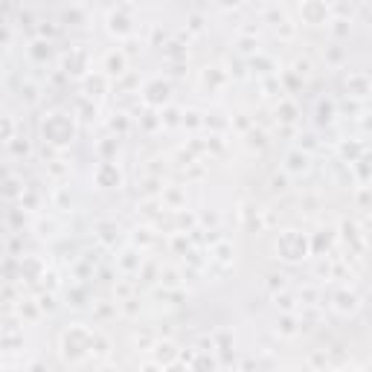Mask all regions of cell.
Masks as SVG:
<instances>
[{"label": "cell", "mask_w": 372, "mask_h": 372, "mask_svg": "<svg viewBox=\"0 0 372 372\" xmlns=\"http://www.w3.org/2000/svg\"><path fill=\"white\" fill-rule=\"evenodd\" d=\"M41 134H44V140H47L50 145L64 148V145H70L73 140H76V123H73V116H70V114L53 111V114L44 116Z\"/></svg>", "instance_id": "6da1fadb"}, {"label": "cell", "mask_w": 372, "mask_h": 372, "mask_svg": "<svg viewBox=\"0 0 372 372\" xmlns=\"http://www.w3.org/2000/svg\"><path fill=\"white\" fill-rule=\"evenodd\" d=\"M94 332L87 326H70L62 335V355L67 361H82L94 352Z\"/></svg>", "instance_id": "7a4b0ae2"}, {"label": "cell", "mask_w": 372, "mask_h": 372, "mask_svg": "<svg viewBox=\"0 0 372 372\" xmlns=\"http://www.w3.org/2000/svg\"><path fill=\"white\" fill-rule=\"evenodd\" d=\"M308 250H311L308 236L296 233V230L279 233V239H276V253H279V259H285V262H300V259L308 256Z\"/></svg>", "instance_id": "3957f363"}, {"label": "cell", "mask_w": 372, "mask_h": 372, "mask_svg": "<svg viewBox=\"0 0 372 372\" xmlns=\"http://www.w3.org/2000/svg\"><path fill=\"white\" fill-rule=\"evenodd\" d=\"M296 12H300V21L308 26H323V24L329 26L335 18V6L323 3V0H303V3L296 6Z\"/></svg>", "instance_id": "277c9868"}, {"label": "cell", "mask_w": 372, "mask_h": 372, "mask_svg": "<svg viewBox=\"0 0 372 372\" xmlns=\"http://www.w3.org/2000/svg\"><path fill=\"white\" fill-rule=\"evenodd\" d=\"M105 29H108L114 38H120V41L131 38V35H134L131 6H114V9H108V15H105Z\"/></svg>", "instance_id": "5b68a950"}, {"label": "cell", "mask_w": 372, "mask_h": 372, "mask_svg": "<svg viewBox=\"0 0 372 372\" xmlns=\"http://www.w3.org/2000/svg\"><path fill=\"white\" fill-rule=\"evenodd\" d=\"M143 102L148 108H163L172 102V82L163 76H152L143 85Z\"/></svg>", "instance_id": "8992f818"}, {"label": "cell", "mask_w": 372, "mask_h": 372, "mask_svg": "<svg viewBox=\"0 0 372 372\" xmlns=\"http://www.w3.org/2000/svg\"><path fill=\"white\" fill-rule=\"evenodd\" d=\"M102 70H105V76L114 79V76H125L128 70V58L123 50H108L105 58H102Z\"/></svg>", "instance_id": "52a82bcc"}, {"label": "cell", "mask_w": 372, "mask_h": 372, "mask_svg": "<svg viewBox=\"0 0 372 372\" xmlns=\"http://www.w3.org/2000/svg\"><path fill=\"white\" fill-rule=\"evenodd\" d=\"M94 177H96V184L102 189H120V184H123V175H120V169H116L114 163H99Z\"/></svg>", "instance_id": "ba28073f"}, {"label": "cell", "mask_w": 372, "mask_h": 372, "mask_svg": "<svg viewBox=\"0 0 372 372\" xmlns=\"http://www.w3.org/2000/svg\"><path fill=\"white\" fill-rule=\"evenodd\" d=\"M177 358H181V352H177V346L172 344V340H163V344L154 346V364H157L160 369L172 366Z\"/></svg>", "instance_id": "9c48e42d"}, {"label": "cell", "mask_w": 372, "mask_h": 372, "mask_svg": "<svg viewBox=\"0 0 372 372\" xmlns=\"http://www.w3.org/2000/svg\"><path fill=\"white\" fill-rule=\"evenodd\" d=\"M64 67H67V73L70 76H76V79H82V76H87V53L85 50H70V55L64 58Z\"/></svg>", "instance_id": "30bf717a"}, {"label": "cell", "mask_w": 372, "mask_h": 372, "mask_svg": "<svg viewBox=\"0 0 372 372\" xmlns=\"http://www.w3.org/2000/svg\"><path fill=\"white\" fill-rule=\"evenodd\" d=\"M308 166H311V157L303 152V148L288 152V157H285V172L288 175H303V172H308Z\"/></svg>", "instance_id": "8fae6325"}, {"label": "cell", "mask_w": 372, "mask_h": 372, "mask_svg": "<svg viewBox=\"0 0 372 372\" xmlns=\"http://www.w3.org/2000/svg\"><path fill=\"white\" fill-rule=\"evenodd\" d=\"M346 91H349L352 96H366V94H369V79H366V73H349Z\"/></svg>", "instance_id": "7c38bea8"}, {"label": "cell", "mask_w": 372, "mask_h": 372, "mask_svg": "<svg viewBox=\"0 0 372 372\" xmlns=\"http://www.w3.org/2000/svg\"><path fill=\"white\" fill-rule=\"evenodd\" d=\"M335 308L340 311V315H352V311H358V296H355L352 291H340L335 296Z\"/></svg>", "instance_id": "4fadbf2b"}, {"label": "cell", "mask_w": 372, "mask_h": 372, "mask_svg": "<svg viewBox=\"0 0 372 372\" xmlns=\"http://www.w3.org/2000/svg\"><path fill=\"white\" fill-rule=\"evenodd\" d=\"M296 114H300L296 105L291 99H285V102H279V108H276V120L279 123H296Z\"/></svg>", "instance_id": "5bb4252c"}, {"label": "cell", "mask_w": 372, "mask_h": 372, "mask_svg": "<svg viewBox=\"0 0 372 372\" xmlns=\"http://www.w3.org/2000/svg\"><path fill=\"white\" fill-rule=\"evenodd\" d=\"M29 55H33L35 62H47L50 58V41H33L29 44Z\"/></svg>", "instance_id": "9a60e30c"}, {"label": "cell", "mask_w": 372, "mask_h": 372, "mask_svg": "<svg viewBox=\"0 0 372 372\" xmlns=\"http://www.w3.org/2000/svg\"><path fill=\"white\" fill-rule=\"evenodd\" d=\"M15 137V120L6 114H0V143H9Z\"/></svg>", "instance_id": "2e32d148"}, {"label": "cell", "mask_w": 372, "mask_h": 372, "mask_svg": "<svg viewBox=\"0 0 372 372\" xmlns=\"http://www.w3.org/2000/svg\"><path fill=\"white\" fill-rule=\"evenodd\" d=\"M294 73H296V76H308V73H311V62H305V58H296V62H294Z\"/></svg>", "instance_id": "e0dca14e"}, {"label": "cell", "mask_w": 372, "mask_h": 372, "mask_svg": "<svg viewBox=\"0 0 372 372\" xmlns=\"http://www.w3.org/2000/svg\"><path fill=\"white\" fill-rule=\"evenodd\" d=\"M204 369H210V372H213V369H215V361H213V358L206 361L204 355H201V358H198V364H195V372H204Z\"/></svg>", "instance_id": "ac0fdd59"}, {"label": "cell", "mask_w": 372, "mask_h": 372, "mask_svg": "<svg viewBox=\"0 0 372 372\" xmlns=\"http://www.w3.org/2000/svg\"><path fill=\"white\" fill-rule=\"evenodd\" d=\"M271 184H274V189H285V177H279V175H276Z\"/></svg>", "instance_id": "d6986e66"}, {"label": "cell", "mask_w": 372, "mask_h": 372, "mask_svg": "<svg viewBox=\"0 0 372 372\" xmlns=\"http://www.w3.org/2000/svg\"><path fill=\"white\" fill-rule=\"evenodd\" d=\"M166 372H186V369H181V366H175V364H172V366H166Z\"/></svg>", "instance_id": "ffe728a7"}, {"label": "cell", "mask_w": 372, "mask_h": 372, "mask_svg": "<svg viewBox=\"0 0 372 372\" xmlns=\"http://www.w3.org/2000/svg\"><path fill=\"white\" fill-rule=\"evenodd\" d=\"M337 372H361V369H337Z\"/></svg>", "instance_id": "44dd1931"}, {"label": "cell", "mask_w": 372, "mask_h": 372, "mask_svg": "<svg viewBox=\"0 0 372 372\" xmlns=\"http://www.w3.org/2000/svg\"><path fill=\"white\" fill-rule=\"evenodd\" d=\"M0 372H9V369H0Z\"/></svg>", "instance_id": "7402d4cb"}]
</instances>
